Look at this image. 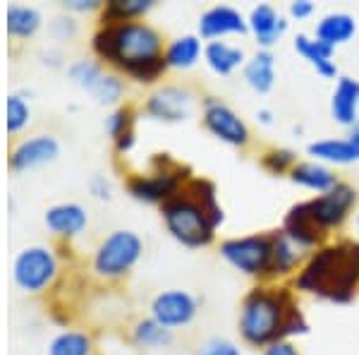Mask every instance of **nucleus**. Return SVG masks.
<instances>
[{"instance_id": "obj_19", "label": "nucleus", "mask_w": 359, "mask_h": 355, "mask_svg": "<svg viewBox=\"0 0 359 355\" xmlns=\"http://www.w3.org/2000/svg\"><path fill=\"white\" fill-rule=\"evenodd\" d=\"M245 82L252 86L257 94H269L276 86V56L269 49H259L252 58H247L245 67Z\"/></svg>"}, {"instance_id": "obj_44", "label": "nucleus", "mask_w": 359, "mask_h": 355, "mask_svg": "<svg viewBox=\"0 0 359 355\" xmlns=\"http://www.w3.org/2000/svg\"><path fill=\"white\" fill-rule=\"evenodd\" d=\"M355 221H357V228H359V212H357V217H355Z\"/></svg>"}, {"instance_id": "obj_13", "label": "nucleus", "mask_w": 359, "mask_h": 355, "mask_svg": "<svg viewBox=\"0 0 359 355\" xmlns=\"http://www.w3.org/2000/svg\"><path fill=\"white\" fill-rule=\"evenodd\" d=\"M283 233H285V235L290 238V240L302 250V252H309V254L316 252L318 247L326 245L328 235H331V233L323 231L321 226H318L316 221L304 212L302 202L292 205L290 212L285 214V219H283Z\"/></svg>"}, {"instance_id": "obj_42", "label": "nucleus", "mask_w": 359, "mask_h": 355, "mask_svg": "<svg viewBox=\"0 0 359 355\" xmlns=\"http://www.w3.org/2000/svg\"><path fill=\"white\" fill-rule=\"evenodd\" d=\"M96 0H67L65 3V8L69 10H91V8H96Z\"/></svg>"}, {"instance_id": "obj_3", "label": "nucleus", "mask_w": 359, "mask_h": 355, "mask_svg": "<svg viewBox=\"0 0 359 355\" xmlns=\"http://www.w3.org/2000/svg\"><path fill=\"white\" fill-rule=\"evenodd\" d=\"M94 51L137 82H156L168 70L161 34L147 22L103 25L94 37Z\"/></svg>"}, {"instance_id": "obj_16", "label": "nucleus", "mask_w": 359, "mask_h": 355, "mask_svg": "<svg viewBox=\"0 0 359 355\" xmlns=\"http://www.w3.org/2000/svg\"><path fill=\"white\" fill-rule=\"evenodd\" d=\"M331 115L335 123L345 127H355L359 123V79H338L331 96Z\"/></svg>"}, {"instance_id": "obj_20", "label": "nucleus", "mask_w": 359, "mask_h": 355, "mask_svg": "<svg viewBox=\"0 0 359 355\" xmlns=\"http://www.w3.org/2000/svg\"><path fill=\"white\" fill-rule=\"evenodd\" d=\"M294 185H299V188H306V190H314L318 195H323V192L333 190L335 185L340 183L338 176L333 173V168H328L326 164H321V161H299L297 166L290 171V176Z\"/></svg>"}, {"instance_id": "obj_4", "label": "nucleus", "mask_w": 359, "mask_h": 355, "mask_svg": "<svg viewBox=\"0 0 359 355\" xmlns=\"http://www.w3.org/2000/svg\"><path fill=\"white\" fill-rule=\"evenodd\" d=\"M292 286L335 305L352 302L359 290V240L345 238L318 247L294 273Z\"/></svg>"}, {"instance_id": "obj_1", "label": "nucleus", "mask_w": 359, "mask_h": 355, "mask_svg": "<svg viewBox=\"0 0 359 355\" xmlns=\"http://www.w3.org/2000/svg\"><path fill=\"white\" fill-rule=\"evenodd\" d=\"M237 327L245 343L266 348L271 343L290 341L292 336L306 334L309 322L292 288L259 283L242 298Z\"/></svg>"}, {"instance_id": "obj_11", "label": "nucleus", "mask_w": 359, "mask_h": 355, "mask_svg": "<svg viewBox=\"0 0 359 355\" xmlns=\"http://www.w3.org/2000/svg\"><path fill=\"white\" fill-rule=\"evenodd\" d=\"M57 271L55 257L46 247H27L15 259V281L25 290H41Z\"/></svg>"}, {"instance_id": "obj_25", "label": "nucleus", "mask_w": 359, "mask_h": 355, "mask_svg": "<svg viewBox=\"0 0 359 355\" xmlns=\"http://www.w3.org/2000/svg\"><path fill=\"white\" fill-rule=\"evenodd\" d=\"M46 226L60 235H77L86 228V212L84 207L67 202V205H55L46 212Z\"/></svg>"}, {"instance_id": "obj_9", "label": "nucleus", "mask_w": 359, "mask_h": 355, "mask_svg": "<svg viewBox=\"0 0 359 355\" xmlns=\"http://www.w3.org/2000/svg\"><path fill=\"white\" fill-rule=\"evenodd\" d=\"M201 120L213 137L230 144V147L245 149L252 142V130L245 123V118H240V113L233 106H228L223 98L204 96V118Z\"/></svg>"}, {"instance_id": "obj_14", "label": "nucleus", "mask_w": 359, "mask_h": 355, "mask_svg": "<svg viewBox=\"0 0 359 355\" xmlns=\"http://www.w3.org/2000/svg\"><path fill=\"white\" fill-rule=\"evenodd\" d=\"M247 17L233 5H213L199 17V39L221 41L230 34H247Z\"/></svg>"}, {"instance_id": "obj_15", "label": "nucleus", "mask_w": 359, "mask_h": 355, "mask_svg": "<svg viewBox=\"0 0 359 355\" xmlns=\"http://www.w3.org/2000/svg\"><path fill=\"white\" fill-rule=\"evenodd\" d=\"M247 25H249V32H252L254 39H257V44L262 46V49L271 51V46H276L283 37H285L290 22H287L285 15L278 13L273 5L259 3V5H254L252 13H249Z\"/></svg>"}, {"instance_id": "obj_37", "label": "nucleus", "mask_w": 359, "mask_h": 355, "mask_svg": "<svg viewBox=\"0 0 359 355\" xmlns=\"http://www.w3.org/2000/svg\"><path fill=\"white\" fill-rule=\"evenodd\" d=\"M316 10V5L311 3V0H294V3H290V8H287V13H290V17H294V20H306V17H311Z\"/></svg>"}, {"instance_id": "obj_29", "label": "nucleus", "mask_w": 359, "mask_h": 355, "mask_svg": "<svg viewBox=\"0 0 359 355\" xmlns=\"http://www.w3.org/2000/svg\"><path fill=\"white\" fill-rule=\"evenodd\" d=\"M41 25V15L34 8H25V5H13L8 10V32L13 37H32Z\"/></svg>"}, {"instance_id": "obj_18", "label": "nucleus", "mask_w": 359, "mask_h": 355, "mask_svg": "<svg viewBox=\"0 0 359 355\" xmlns=\"http://www.w3.org/2000/svg\"><path fill=\"white\" fill-rule=\"evenodd\" d=\"M57 139L50 135H36L32 139H25L22 144H17V149L10 156V164L15 168H34L41 166L46 161H53L57 156Z\"/></svg>"}, {"instance_id": "obj_30", "label": "nucleus", "mask_w": 359, "mask_h": 355, "mask_svg": "<svg viewBox=\"0 0 359 355\" xmlns=\"http://www.w3.org/2000/svg\"><path fill=\"white\" fill-rule=\"evenodd\" d=\"M91 341L82 331H62L48 346V355H89Z\"/></svg>"}, {"instance_id": "obj_26", "label": "nucleus", "mask_w": 359, "mask_h": 355, "mask_svg": "<svg viewBox=\"0 0 359 355\" xmlns=\"http://www.w3.org/2000/svg\"><path fill=\"white\" fill-rule=\"evenodd\" d=\"M201 53H204L201 39L196 37V34H184V37L172 39V41L165 46L163 56H165L168 67L189 70L201 60Z\"/></svg>"}, {"instance_id": "obj_24", "label": "nucleus", "mask_w": 359, "mask_h": 355, "mask_svg": "<svg viewBox=\"0 0 359 355\" xmlns=\"http://www.w3.org/2000/svg\"><path fill=\"white\" fill-rule=\"evenodd\" d=\"M357 34V22L350 13H328L316 22L314 37L328 46L347 44Z\"/></svg>"}, {"instance_id": "obj_22", "label": "nucleus", "mask_w": 359, "mask_h": 355, "mask_svg": "<svg viewBox=\"0 0 359 355\" xmlns=\"http://www.w3.org/2000/svg\"><path fill=\"white\" fill-rule=\"evenodd\" d=\"M302 264H304L302 250L283 233V228L273 231V271H271V281L297 273L302 269Z\"/></svg>"}, {"instance_id": "obj_35", "label": "nucleus", "mask_w": 359, "mask_h": 355, "mask_svg": "<svg viewBox=\"0 0 359 355\" xmlns=\"http://www.w3.org/2000/svg\"><path fill=\"white\" fill-rule=\"evenodd\" d=\"M29 120V106L25 103L22 96H10L8 98V130L10 132H17L27 125Z\"/></svg>"}, {"instance_id": "obj_12", "label": "nucleus", "mask_w": 359, "mask_h": 355, "mask_svg": "<svg viewBox=\"0 0 359 355\" xmlns=\"http://www.w3.org/2000/svg\"><path fill=\"white\" fill-rule=\"evenodd\" d=\"M196 312H199V300L180 288L163 290L151 302V317L168 329L189 324L196 317Z\"/></svg>"}, {"instance_id": "obj_40", "label": "nucleus", "mask_w": 359, "mask_h": 355, "mask_svg": "<svg viewBox=\"0 0 359 355\" xmlns=\"http://www.w3.org/2000/svg\"><path fill=\"white\" fill-rule=\"evenodd\" d=\"M91 192H94L98 200H108V197H111V195H108V192H111V188H108V183L101 176L91 180Z\"/></svg>"}, {"instance_id": "obj_38", "label": "nucleus", "mask_w": 359, "mask_h": 355, "mask_svg": "<svg viewBox=\"0 0 359 355\" xmlns=\"http://www.w3.org/2000/svg\"><path fill=\"white\" fill-rule=\"evenodd\" d=\"M264 355H302L292 346V341H278L264 348Z\"/></svg>"}, {"instance_id": "obj_17", "label": "nucleus", "mask_w": 359, "mask_h": 355, "mask_svg": "<svg viewBox=\"0 0 359 355\" xmlns=\"http://www.w3.org/2000/svg\"><path fill=\"white\" fill-rule=\"evenodd\" d=\"M294 51H297L321 77H326V79L338 77V65H335V60H333V53H335L333 46L323 44L321 39L309 37V34H297V37H294Z\"/></svg>"}, {"instance_id": "obj_8", "label": "nucleus", "mask_w": 359, "mask_h": 355, "mask_svg": "<svg viewBox=\"0 0 359 355\" xmlns=\"http://www.w3.org/2000/svg\"><path fill=\"white\" fill-rule=\"evenodd\" d=\"M357 200H359V192H357L355 185L343 183V180H340L333 190H328V192H323V195H316V197H311V200L302 202V207L323 231L331 233V231L343 228V224L350 219Z\"/></svg>"}, {"instance_id": "obj_21", "label": "nucleus", "mask_w": 359, "mask_h": 355, "mask_svg": "<svg viewBox=\"0 0 359 355\" xmlns=\"http://www.w3.org/2000/svg\"><path fill=\"white\" fill-rule=\"evenodd\" d=\"M306 154L314 156V161H321V164H335V166H347V164L359 161L355 144H352L347 137H328V139L309 142Z\"/></svg>"}, {"instance_id": "obj_34", "label": "nucleus", "mask_w": 359, "mask_h": 355, "mask_svg": "<svg viewBox=\"0 0 359 355\" xmlns=\"http://www.w3.org/2000/svg\"><path fill=\"white\" fill-rule=\"evenodd\" d=\"M101 103H115L120 96H123V79L115 77V75H103L101 79L96 82V86L91 89Z\"/></svg>"}, {"instance_id": "obj_41", "label": "nucleus", "mask_w": 359, "mask_h": 355, "mask_svg": "<svg viewBox=\"0 0 359 355\" xmlns=\"http://www.w3.org/2000/svg\"><path fill=\"white\" fill-rule=\"evenodd\" d=\"M257 120H259L262 125H266V127L273 125V120H276L273 108H259V110H257Z\"/></svg>"}, {"instance_id": "obj_7", "label": "nucleus", "mask_w": 359, "mask_h": 355, "mask_svg": "<svg viewBox=\"0 0 359 355\" xmlns=\"http://www.w3.org/2000/svg\"><path fill=\"white\" fill-rule=\"evenodd\" d=\"M142 252L144 243L135 231H113L96 250L94 269L101 276H123L137 264Z\"/></svg>"}, {"instance_id": "obj_43", "label": "nucleus", "mask_w": 359, "mask_h": 355, "mask_svg": "<svg viewBox=\"0 0 359 355\" xmlns=\"http://www.w3.org/2000/svg\"><path fill=\"white\" fill-rule=\"evenodd\" d=\"M347 139L355 144V149H357V154H359V123L355 127H350V135H347Z\"/></svg>"}, {"instance_id": "obj_28", "label": "nucleus", "mask_w": 359, "mask_h": 355, "mask_svg": "<svg viewBox=\"0 0 359 355\" xmlns=\"http://www.w3.org/2000/svg\"><path fill=\"white\" fill-rule=\"evenodd\" d=\"M135 341L147 348H165L172 343V329L158 324L154 317L139 319L135 327Z\"/></svg>"}, {"instance_id": "obj_32", "label": "nucleus", "mask_w": 359, "mask_h": 355, "mask_svg": "<svg viewBox=\"0 0 359 355\" xmlns=\"http://www.w3.org/2000/svg\"><path fill=\"white\" fill-rule=\"evenodd\" d=\"M69 79H72L74 84H79V86H84V89H94L98 79L103 77V70L98 63H91V60H77V63H72L69 65Z\"/></svg>"}, {"instance_id": "obj_6", "label": "nucleus", "mask_w": 359, "mask_h": 355, "mask_svg": "<svg viewBox=\"0 0 359 355\" xmlns=\"http://www.w3.org/2000/svg\"><path fill=\"white\" fill-rule=\"evenodd\" d=\"M192 178L187 166L175 164L168 154H156L154 171L147 176H132L127 180V190L132 197L151 205H163L175 192Z\"/></svg>"}, {"instance_id": "obj_31", "label": "nucleus", "mask_w": 359, "mask_h": 355, "mask_svg": "<svg viewBox=\"0 0 359 355\" xmlns=\"http://www.w3.org/2000/svg\"><path fill=\"white\" fill-rule=\"evenodd\" d=\"M297 164H299L297 151L285 149V147L266 149L262 154V166H264V171L271 173V176H290V171Z\"/></svg>"}, {"instance_id": "obj_2", "label": "nucleus", "mask_w": 359, "mask_h": 355, "mask_svg": "<svg viewBox=\"0 0 359 355\" xmlns=\"http://www.w3.org/2000/svg\"><path fill=\"white\" fill-rule=\"evenodd\" d=\"M165 228L184 247H208L216 240L225 212L218 202V190L208 178H189L170 200L161 205Z\"/></svg>"}, {"instance_id": "obj_36", "label": "nucleus", "mask_w": 359, "mask_h": 355, "mask_svg": "<svg viewBox=\"0 0 359 355\" xmlns=\"http://www.w3.org/2000/svg\"><path fill=\"white\" fill-rule=\"evenodd\" d=\"M196 355H242L240 346L230 339H208L204 346L196 351Z\"/></svg>"}, {"instance_id": "obj_27", "label": "nucleus", "mask_w": 359, "mask_h": 355, "mask_svg": "<svg viewBox=\"0 0 359 355\" xmlns=\"http://www.w3.org/2000/svg\"><path fill=\"white\" fill-rule=\"evenodd\" d=\"M151 0H111L101 15L103 25H120V22H135L137 17L151 10Z\"/></svg>"}, {"instance_id": "obj_10", "label": "nucleus", "mask_w": 359, "mask_h": 355, "mask_svg": "<svg viewBox=\"0 0 359 355\" xmlns=\"http://www.w3.org/2000/svg\"><path fill=\"white\" fill-rule=\"evenodd\" d=\"M196 96L189 86L163 84L147 98V113L163 123H182L194 113Z\"/></svg>"}, {"instance_id": "obj_5", "label": "nucleus", "mask_w": 359, "mask_h": 355, "mask_svg": "<svg viewBox=\"0 0 359 355\" xmlns=\"http://www.w3.org/2000/svg\"><path fill=\"white\" fill-rule=\"evenodd\" d=\"M221 257L242 271L245 276L259 278L264 283H271V271H273V231L252 233L242 238H228L218 247Z\"/></svg>"}, {"instance_id": "obj_33", "label": "nucleus", "mask_w": 359, "mask_h": 355, "mask_svg": "<svg viewBox=\"0 0 359 355\" xmlns=\"http://www.w3.org/2000/svg\"><path fill=\"white\" fill-rule=\"evenodd\" d=\"M130 130H135V110L130 106L118 108L115 113H111L106 118V132L113 139H118L120 135H125V132H130Z\"/></svg>"}, {"instance_id": "obj_23", "label": "nucleus", "mask_w": 359, "mask_h": 355, "mask_svg": "<svg viewBox=\"0 0 359 355\" xmlns=\"http://www.w3.org/2000/svg\"><path fill=\"white\" fill-rule=\"evenodd\" d=\"M204 60L216 75H233L237 67H245L247 53L242 46H233L228 41H208L204 46Z\"/></svg>"}, {"instance_id": "obj_39", "label": "nucleus", "mask_w": 359, "mask_h": 355, "mask_svg": "<svg viewBox=\"0 0 359 355\" xmlns=\"http://www.w3.org/2000/svg\"><path fill=\"white\" fill-rule=\"evenodd\" d=\"M53 32L57 37H72L74 34V22L69 20V17H57L53 22Z\"/></svg>"}]
</instances>
